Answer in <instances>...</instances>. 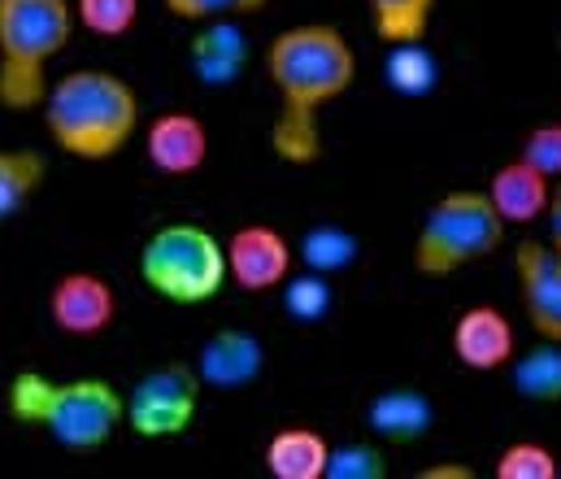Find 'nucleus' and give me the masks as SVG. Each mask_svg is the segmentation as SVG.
<instances>
[{
  "label": "nucleus",
  "mask_w": 561,
  "mask_h": 479,
  "mask_svg": "<svg viewBox=\"0 0 561 479\" xmlns=\"http://www.w3.org/2000/svg\"><path fill=\"white\" fill-rule=\"evenodd\" d=\"M266 79L279 92V118L271 149L287 166H313L322 158L318 114L357 83V53L327 22L287 26L266 48Z\"/></svg>",
  "instance_id": "f257e3e1"
},
{
  "label": "nucleus",
  "mask_w": 561,
  "mask_h": 479,
  "mask_svg": "<svg viewBox=\"0 0 561 479\" xmlns=\"http://www.w3.org/2000/svg\"><path fill=\"white\" fill-rule=\"evenodd\" d=\"M39 110H44V127L53 145L66 158L79 161L118 158L140 132L136 88L123 75L101 70V66H83L61 79H48Z\"/></svg>",
  "instance_id": "f03ea898"
},
{
  "label": "nucleus",
  "mask_w": 561,
  "mask_h": 479,
  "mask_svg": "<svg viewBox=\"0 0 561 479\" xmlns=\"http://www.w3.org/2000/svg\"><path fill=\"white\" fill-rule=\"evenodd\" d=\"M9 414L26 427H44L70 454H96L123 427V392L101 375L48 379L18 370L9 384Z\"/></svg>",
  "instance_id": "7ed1b4c3"
},
{
  "label": "nucleus",
  "mask_w": 561,
  "mask_h": 479,
  "mask_svg": "<svg viewBox=\"0 0 561 479\" xmlns=\"http://www.w3.org/2000/svg\"><path fill=\"white\" fill-rule=\"evenodd\" d=\"M75 35L70 0H0V110L31 114Z\"/></svg>",
  "instance_id": "20e7f679"
},
{
  "label": "nucleus",
  "mask_w": 561,
  "mask_h": 479,
  "mask_svg": "<svg viewBox=\"0 0 561 479\" xmlns=\"http://www.w3.org/2000/svg\"><path fill=\"white\" fill-rule=\"evenodd\" d=\"M140 280L170 306H209L227 288L222 240L196 223L157 227L140 249Z\"/></svg>",
  "instance_id": "39448f33"
},
{
  "label": "nucleus",
  "mask_w": 561,
  "mask_h": 479,
  "mask_svg": "<svg viewBox=\"0 0 561 479\" xmlns=\"http://www.w3.org/2000/svg\"><path fill=\"white\" fill-rule=\"evenodd\" d=\"M505 240V223L492 209L488 192L457 187L439 196L419 227L414 240V271L426 280H448L483 258H492Z\"/></svg>",
  "instance_id": "423d86ee"
},
{
  "label": "nucleus",
  "mask_w": 561,
  "mask_h": 479,
  "mask_svg": "<svg viewBox=\"0 0 561 479\" xmlns=\"http://www.w3.org/2000/svg\"><path fill=\"white\" fill-rule=\"evenodd\" d=\"M201 375L187 362L152 366L136 379L131 392H123V427H131L140 441H174L196 423L201 410Z\"/></svg>",
  "instance_id": "0eeeda50"
},
{
  "label": "nucleus",
  "mask_w": 561,
  "mask_h": 479,
  "mask_svg": "<svg viewBox=\"0 0 561 479\" xmlns=\"http://www.w3.org/2000/svg\"><path fill=\"white\" fill-rule=\"evenodd\" d=\"M118 319V293L105 275L96 271H66L53 280L48 288V322L61 335L75 340H92L101 331H110Z\"/></svg>",
  "instance_id": "6e6552de"
},
{
  "label": "nucleus",
  "mask_w": 561,
  "mask_h": 479,
  "mask_svg": "<svg viewBox=\"0 0 561 479\" xmlns=\"http://www.w3.org/2000/svg\"><path fill=\"white\" fill-rule=\"evenodd\" d=\"M227 253V280H236L244 293H275L283 280L291 275V244L279 227L266 223H249L240 231H231V240L222 244Z\"/></svg>",
  "instance_id": "1a4fd4ad"
},
{
  "label": "nucleus",
  "mask_w": 561,
  "mask_h": 479,
  "mask_svg": "<svg viewBox=\"0 0 561 479\" xmlns=\"http://www.w3.org/2000/svg\"><path fill=\"white\" fill-rule=\"evenodd\" d=\"M514 271L523 284L527 322L540 340L561 344V253L545 240H523L514 253Z\"/></svg>",
  "instance_id": "9d476101"
},
{
  "label": "nucleus",
  "mask_w": 561,
  "mask_h": 479,
  "mask_svg": "<svg viewBox=\"0 0 561 479\" xmlns=\"http://www.w3.org/2000/svg\"><path fill=\"white\" fill-rule=\"evenodd\" d=\"M144 158L157 174L187 179L209 161V127L187 110H165L144 132Z\"/></svg>",
  "instance_id": "9b49d317"
},
{
  "label": "nucleus",
  "mask_w": 561,
  "mask_h": 479,
  "mask_svg": "<svg viewBox=\"0 0 561 479\" xmlns=\"http://www.w3.org/2000/svg\"><path fill=\"white\" fill-rule=\"evenodd\" d=\"M518 353V335H514V322L505 319L496 306H470L461 310L453 322V357L466 366V370H505Z\"/></svg>",
  "instance_id": "f8f14e48"
},
{
  "label": "nucleus",
  "mask_w": 561,
  "mask_h": 479,
  "mask_svg": "<svg viewBox=\"0 0 561 479\" xmlns=\"http://www.w3.org/2000/svg\"><path fill=\"white\" fill-rule=\"evenodd\" d=\"M262 370H266V344L240 327L214 331L196 353V375L205 388H222V392L249 388Z\"/></svg>",
  "instance_id": "ddd939ff"
},
{
  "label": "nucleus",
  "mask_w": 561,
  "mask_h": 479,
  "mask_svg": "<svg viewBox=\"0 0 561 479\" xmlns=\"http://www.w3.org/2000/svg\"><path fill=\"white\" fill-rule=\"evenodd\" d=\"M483 192H488V201H492V209L501 214L505 227H531V223H540L545 209H549L553 179H545L531 161L514 158L492 170V179H488Z\"/></svg>",
  "instance_id": "4468645a"
},
{
  "label": "nucleus",
  "mask_w": 561,
  "mask_h": 479,
  "mask_svg": "<svg viewBox=\"0 0 561 479\" xmlns=\"http://www.w3.org/2000/svg\"><path fill=\"white\" fill-rule=\"evenodd\" d=\"M240 18H214V22H201L196 39H192V70L201 83L209 88H227L240 79L244 61H249V39L244 31L236 26Z\"/></svg>",
  "instance_id": "2eb2a0df"
},
{
  "label": "nucleus",
  "mask_w": 561,
  "mask_h": 479,
  "mask_svg": "<svg viewBox=\"0 0 561 479\" xmlns=\"http://www.w3.org/2000/svg\"><path fill=\"white\" fill-rule=\"evenodd\" d=\"M366 423L379 441H392V445H414L431 432L435 423V410L431 401L422 397L419 388H392V392H379L370 406H366Z\"/></svg>",
  "instance_id": "dca6fc26"
},
{
  "label": "nucleus",
  "mask_w": 561,
  "mask_h": 479,
  "mask_svg": "<svg viewBox=\"0 0 561 479\" xmlns=\"http://www.w3.org/2000/svg\"><path fill=\"white\" fill-rule=\"evenodd\" d=\"M327 436L313 427H283L266 441V471L275 479H322L327 476Z\"/></svg>",
  "instance_id": "f3484780"
},
{
  "label": "nucleus",
  "mask_w": 561,
  "mask_h": 479,
  "mask_svg": "<svg viewBox=\"0 0 561 479\" xmlns=\"http://www.w3.org/2000/svg\"><path fill=\"white\" fill-rule=\"evenodd\" d=\"M48 183V158L39 149H0V227L13 223Z\"/></svg>",
  "instance_id": "a211bd4d"
},
{
  "label": "nucleus",
  "mask_w": 561,
  "mask_h": 479,
  "mask_svg": "<svg viewBox=\"0 0 561 479\" xmlns=\"http://www.w3.org/2000/svg\"><path fill=\"white\" fill-rule=\"evenodd\" d=\"M510 370H514L518 397H527V401H536V406H558L561 401V344L558 340H540V344L527 349L523 357L514 353Z\"/></svg>",
  "instance_id": "6ab92c4d"
},
{
  "label": "nucleus",
  "mask_w": 561,
  "mask_h": 479,
  "mask_svg": "<svg viewBox=\"0 0 561 479\" xmlns=\"http://www.w3.org/2000/svg\"><path fill=\"white\" fill-rule=\"evenodd\" d=\"M370 4V26L383 44H419L426 39L435 0H366Z\"/></svg>",
  "instance_id": "aec40b11"
},
{
  "label": "nucleus",
  "mask_w": 561,
  "mask_h": 479,
  "mask_svg": "<svg viewBox=\"0 0 561 479\" xmlns=\"http://www.w3.org/2000/svg\"><path fill=\"white\" fill-rule=\"evenodd\" d=\"M362 244L353 231L335 227V223H322V227H309L305 240H300V262L305 271H318V275H335V271H348L357 262Z\"/></svg>",
  "instance_id": "412c9836"
},
{
  "label": "nucleus",
  "mask_w": 561,
  "mask_h": 479,
  "mask_svg": "<svg viewBox=\"0 0 561 479\" xmlns=\"http://www.w3.org/2000/svg\"><path fill=\"white\" fill-rule=\"evenodd\" d=\"M439 83V66L426 53V44H392L388 53V88L401 96H431Z\"/></svg>",
  "instance_id": "4be33fe9"
},
{
  "label": "nucleus",
  "mask_w": 561,
  "mask_h": 479,
  "mask_svg": "<svg viewBox=\"0 0 561 479\" xmlns=\"http://www.w3.org/2000/svg\"><path fill=\"white\" fill-rule=\"evenodd\" d=\"M75 22L96 39H123L140 22V0H70Z\"/></svg>",
  "instance_id": "5701e85b"
},
{
  "label": "nucleus",
  "mask_w": 561,
  "mask_h": 479,
  "mask_svg": "<svg viewBox=\"0 0 561 479\" xmlns=\"http://www.w3.org/2000/svg\"><path fill=\"white\" fill-rule=\"evenodd\" d=\"M279 288H283V310L296 322H322L331 315V284H327V275H318V271L287 275Z\"/></svg>",
  "instance_id": "b1692460"
},
{
  "label": "nucleus",
  "mask_w": 561,
  "mask_h": 479,
  "mask_svg": "<svg viewBox=\"0 0 561 479\" xmlns=\"http://www.w3.org/2000/svg\"><path fill=\"white\" fill-rule=\"evenodd\" d=\"M558 454L540 441H518L510 449H501L496 458V479H558Z\"/></svg>",
  "instance_id": "393cba45"
},
{
  "label": "nucleus",
  "mask_w": 561,
  "mask_h": 479,
  "mask_svg": "<svg viewBox=\"0 0 561 479\" xmlns=\"http://www.w3.org/2000/svg\"><path fill=\"white\" fill-rule=\"evenodd\" d=\"M388 476V458L379 445L370 441H353L327 454V476L322 479H383Z\"/></svg>",
  "instance_id": "a878e982"
},
{
  "label": "nucleus",
  "mask_w": 561,
  "mask_h": 479,
  "mask_svg": "<svg viewBox=\"0 0 561 479\" xmlns=\"http://www.w3.org/2000/svg\"><path fill=\"white\" fill-rule=\"evenodd\" d=\"M183 22H214V18H249L262 13L271 0H161Z\"/></svg>",
  "instance_id": "bb28decb"
},
{
  "label": "nucleus",
  "mask_w": 561,
  "mask_h": 479,
  "mask_svg": "<svg viewBox=\"0 0 561 479\" xmlns=\"http://www.w3.org/2000/svg\"><path fill=\"white\" fill-rule=\"evenodd\" d=\"M523 161H531L545 179H561V123H540V127H531L527 136H523Z\"/></svg>",
  "instance_id": "cd10ccee"
},
{
  "label": "nucleus",
  "mask_w": 561,
  "mask_h": 479,
  "mask_svg": "<svg viewBox=\"0 0 561 479\" xmlns=\"http://www.w3.org/2000/svg\"><path fill=\"white\" fill-rule=\"evenodd\" d=\"M545 218H549V244L561 253V179L553 183V196H549V209H545Z\"/></svg>",
  "instance_id": "c85d7f7f"
},
{
  "label": "nucleus",
  "mask_w": 561,
  "mask_h": 479,
  "mask_svg": "<svg viewBox=\"0 0 561 479\" xmlns=\"http://www.w3.org/2000/svg\"><path fill=\"white\" fill-rule=\"evenodd\" d=\"M419 479H474V467H466V463H444V467L419 471Z\"/></svg>",
  "instance_id": "c756f323"
}]
</instances>
